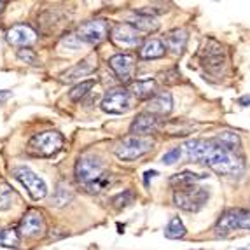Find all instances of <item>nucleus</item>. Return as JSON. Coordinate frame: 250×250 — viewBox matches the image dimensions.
I'll return each instance as SVG.
<instances>
[{
  "mask_svg": "<svg viewBox=\"0 0 250 250\" xmlns=\"http://www.w3.org/2000/svg\"><path fill=\"white\" fill-rule=\"evenodd\" d=\"M208 165L210 170H213L219 175H228V177H234V175H242L243 170H245V163H243L242 156H238L234 150H228L224 147H219L215 144V149L210 154L208 161L205 163Z\"/></svg>",
  "mask_w": 250,
  "mask_h": 250,
  "instance_id": "f257e3e1",
  "label": "nucleus"
},
{
  "mask_svg": "<svg viewBox=\"0 0 250 250\" xmlns=\"http://www.w3.org/2000/svg\"><path fill=\"white\" fill-rule=\"evenodd\" d=\"M28 152L41 158H51L56 156L63 149V135L49 129V131H42L37 133L28 140Z\"/></svg>",
  "mask_w": 250,
  "mask_h": 250,
  "instance_id": "f03ea898",
  "label": "nucleus"
},
{
  "mask_svg": "<svg viewBox=\"0 0 250 250\" xmlns=\"http://www.w3.org/2000/svg\"><path fill=\"white\" fill-rule=\"evenodd\" d=\"M236 229L250 231V210L245 208H228L217 221L215 231L217 236H228Z\"/></svg>",
  "mask_w": 250,
  "mask_h": 250,
  "instance_id": "7ed1b4c3",
  "label": "nucleus"
},
{
  "mask_svg": "<svg viewBox=\"0 0 250 250\" xmlns=\"http://www.w3.org/2000/svg\"><path fill=\"white\" fill-rule=\"evenodd\" d=\"M210 192L208 189L200 188V186H192L189 189H182V191L173 192V203L184 212L196 213L201 208H205V205L208 203Z\"/></svg>",
  "mask_w": 250,
  "mask_h": 250,
  "instance_id": "20e7f679",
  "label": "nucleus"
},
{
  "mask_svg": "<svg viewBox=\"0 0 250 250\" xmlns=\"http://www.w3.org/2000/svg\"><path fill=\"white\" fill-rule=\"evenodd\" d=\"M198 56H200L201 67L208 74H221V70L226 67V62H228L224 47L217 41H213V39H208V41L205 42L203 47L198 53Z\"/></svg>",
  "mask_w": 250,
  "mask_h": 250,
  "instance_id": "39448f33",
  "label": "nucleus"
},
{
  "mask_svg": "<svg viewBox=\"0 0 250 250\" xmlns=\"http://www.w3.org/2000/svg\"><path fill=\"white\" fill-rule=\"evenodd\" d=\"M154 147L152 138L149 137H133L129 135L123 140L119 146L116 147V156L121 161H135L140 159L142 156H146L147 152H150Z\"/></svg>",
  "mask_w": 250,
  "mask_h": 250,
  "instance_id": "423d86ee",
  "label": "nucleus"
},
{
  "mask_svg": "<svg viewBox=\"0 0 250 250\" xmlns=\"http://www.w3.org/2000/svg\"><path fill=\"white\" fill-rule=\"evenodd\" d=\"M104 173V163L98 156H81L79 161L75 163V179L79 184H83L84 188H88L89 184H93L96 179H100Z\"/></svg>",
  "mask_w": 250,
  "mask_h": 250,
  "instance_id": "0eeeda50",
  "label": "nucleus"
},
{
  "mask_svg": "<svg viewBox=\"0 0 250 250\" xmlns=\"http://www.w3.org/2000/svg\"><path fill=\"white\" fill-rule=\"evenodd\" d=\"M13 175H14V179L28 191L32 200L39 201V200H42V198L47 196L46 182H44L34 170H30L28 167H16L13 170Z\"/></svg>",
  "mask_w": 250,
  "mask_h": 250,
  "instance_id": "6e6552de",
  "label": "nucleus"
},
{
  "mask_svg": "<svg viewBox=\"0 0 250 250\" xmlns=\"http://www.w3.org/2000/svg\"><path fill=\"white\" fill-rule=\"evenodd\" d=\"M129 89L126 88H116L107 91V95L102 100V108L104 112L114 114V116H121L126 114L131 108V100H129Z\"/></svg>",
  "mask_w": 250,
  "mask_h": 250,
  "instance_id": "1a4fd4ad",
  "label": "nucleus"
},
{
  "mask_svg": "<svg viewBox=\"0 0 250 250\" xmlns=\"http://www.w3.org/2000/svg\"><path fill=\"white\" fill-rule=\"evenodd\" d=\"M110 41H112L117 47L131 49V47L140 46L142 35H140V32H138L131 23H119V25H116L110 30Z\"/></svg>",
  "mask_w": 250,
  "mask_h": 250,
  "instance_id": "9d476101",
  "label": "nucleus"
},
{
  "mask_svg": "<svg viewBox=\"0 0 250 250\" xmlns=\"http://www.w3.org/2000/svg\"><path fill=\"white\" fill-rule=\"evenodd\" d=\"M108 35V23L105 20H91L86 21L77 28V39L89 46H96Z\"/></svg>",
  "mask_w": 250,
  "mask_h": 250,
  "instance_id": "9b49d317",
  "label": "nucleus"
},
{
  "mask_svg": "<svg viewBox=\"0 0 250 250\" xmlns=\"http://www.w3.org/2000/svg\"><path fill=\"white\" fill-rule=\"evenodd\" d=\"M108 65H110L114 74L117 75V79L121 81L123 84L131 83V79L135 77L137 65H135V58L131 54H128V53L114 54L112 58L108 60Z\"/></svg>",
  "mask_w": 250,
  "mask_h": 250,
  "instance_id": "f8f14e48",
  "label": "nucleus"
},
{
  "mask_svg": "<svg viewBox=\"0 0 250 250\" xmlns=\"http://www.w3.org/2000/svg\"><path fill=\"white\" fill-rule=\"evenodd\" d=\"M46 231L44 217L37 210H28L20 222V233L25 238H41Z\"/></svg>",
  "mask_w": 250,
  "mask_h": 250,
  "instance_id": "ddd939ff",
  "label": "nucleus"
},
{
  "mask_svg": "<svg viewBox=\"0 0 250 250\" xmlns=\"http://www.w3.org/2000/svg\"><path fill=\"white\" fill-rule=\"evenodd\" d=\"M163 128V123L159 117L152 116L149 112L138 114L129 126V133L133 137H149L150 133H156L158 129Z\"/></svg>",
  "mask_w": 250,
  "mask_h": 250,
  "instance_id": "4468645a",
  "label": "nucleus"
},
{
  "mask_svg": "<svg viewBox=\"0 0 250 250\" xmlns=\"http://www.w3.org/2000/svg\"><path fill=\"white\" fill-rule=\"evenodd\" d=\"M37 41V32L28 25H14L7 30V42L14 47H28Z\"/></svg>",
  "mask_w": 250,
  "mask_h": 250,
  "instance_id": "2eb2a0df",
  "label": "nucleus"
},
{
  "mask_svg": "<svg viewBox=\"0 0 250 250\" xmlns=\"http://www.w3.org/2000/svg\"><path fill=\"white\" fill-rule=\"evenodd\" d=\"M184 147H186L189 159L196 163H207L215 149V142L213 140H189Z\"/></svg>",
  "mask_w": 250,
  "mask_h": 250,
  "instance_id": "dca6fc26",
  "label": "nucleus"
},
{
  "mask_svg": "<svg viewBox=\"0 0 250 250\" xmlns=\"http://www.w3.org/2000/svg\"><path fill=\"white\" fill-rule=\"evenodd\" d=\"M173 108V98H171L170 93H158L154 98H150L149 104H147V112L152 114L156 117L168 116Z\"/></svg>",
  "mask_w": 250,
  "mask_h": 250,
  "instance_id": "f3484780",
  "label": "nucleus"
},
{
  "mask_svg": "<svg viewBox=\"0 0 250 250\" xmlns=\"http://www.w3.org/2000/svg\"><path fill=\"white\" fill-rule=\"evenodd\" d=\"M207 179L205 173H194V171H180V173H175V175H171L168 184H170L171 188L175 189V191H182V189H189L192 186H196L200 180Z\"/></svg>",
  "mask_w": 250,
  "mask_h": 250,
  "instance_id": "a211bd4d",
  "label": "nucleus"
},
{
  "mask_svg": "<svg viewBox=\"0 0 250 250\" xmlns=\"http://www.w3.org/2000/svg\"><path fill=\"white\" fill-rule=\"evenodd\" d=\"M129 93L138 98V100H147V98H154L158 95V83L154 79H142L135 81L129 84Z\"/></svg>",
  "mask_w": 250,
  "mask_h": 250,
  "instance_id": "6ab92c4d",
  "label": "nucleus"
},
{
  "mask_svg": "<svg viewBox=\"0 0 250 250\" xmlns=\"http://www.w3.org/2000/svg\"><path fill=\"white\" fill-rule=\"evenodd\" d=\"M165 47L170 51L171 54H175V56H180L188 46V32L186 30H173L170 34L165 37Z\"/></svg>",
  "mask_w": 250,
  "mask_h": 250,
  "instance_id": "aec40b11",
  "label": "nucleus"
},
{
  "mask_svg": "<svg viewBox=\"0 0 250 250\" xmlns=\"http://www.w3.org/2000/svg\"><path fill=\"white\" fill-rule=\"evenodd\" d=\"M93 68H95L93 58H86L81 63H77L75 67L68 68L67 72H63V74L60 75V81H62V83H72V81L79 79V77H86V75H89L93 72Z\"/></svg>",
  "mask_w": 250,
  "mask_h": 250,
  "instance_id": "412c9836",
  "label": "nucleus"
},
{
  "mask_svg": "<svg viewBox=\"0 0 250 250\" xmlns=\"http://www.w3.org/2000/svg\"><path fill=\"white\" fill-rule=\"evenodd\" d=\"M165 53H167V47H165L163 41H159V39H150V41H147L146 44L140 47L138 56L142 60H158V58H163Z\"/></svg>",
  "mask_w": 250,
  "mask_h": 250,
  "instance_id": "4be33fe9",
  "label": "nucleus"
},
{
  "mask_svg": "<svg viewBox=\"0 0 250 250\" xmlns=\"http://www.w3.org/2000/svg\"><path fill=\"white\" fill-rule=\"evenodd\" d=\"M131 25L138 30V32H156L159 28V23L150 16V14L140 13L138 11L133 18H131Z\"/></svg>",
  "mask_w": 250,
  "mask_h": 250,
  "instance_id": "5701e85b",
  "label": "nucleus"
},
{
  "mask_svg": "<svg viewBox=\"0 0 250 250\" xmlns=\"http://www.w3.org/2000/svg\"><path fill=\"white\" fill-rule=\"evenodd\" d=\"M213 142L219 147H224V149H228V150H234V152L242 146L240 137H238L236 133H233V131H222V133H219L213 138Z\"/></svg>",
  "mask_w": 250,
  "mask_h": 250,
  "instance_id": "b1692460",
  "label": "nucleus"
},
{
  "mask_svg": "<svg viewBox=\"0 0 250 250\" xmlns=\"http://www.w3.org/2000/svg\"><path fill=\"white\" fill-rule=\"evenodd\" d=\"M18 200V194L9 184L0 182V212L9 210L14 205V201Z\"/></svg>",
  "mask_w": 250,
  "mask_h": 250,
  "instance_id": "393cba45",
  "label": "nucleus"
},
{
  "mask_svg": "<svg viewBox=\"0 0 250 250\" xmlns=\"http://www.w3.org/2000/svg\"><path fill=\"white\" fill-rule=\"evenodd\" d=\"M186 226H184V222L180 221V217H171L170 222L167 224V228H165V236L168 238V240H179V238L186 236Z\"/></svg>",
  "mask_w": 250,
  "mask_h": 250,
  "instance_id": "a878e982",
  "label": "nucleus"
},
{
  "mask_svg": "<svg viewBox=\"0 0 250 250\" xmlns=\"http://www.w3.org/2000/svg\"><path fill=\"white\" fill-rule=\"evenodd\" d=\"M114 182H116V179H114L112 173H107V171H105L100 179H96L93 184H89L86 189H88V192H91V194H96V192H102V191H105V189H108Z\"/></svg>",
  "mask_w": 250,
  "mask_h": 250,
  "instance_id": "bb28decb",
  "label": "nucleus"
},
{
  "mask_svg": "<svg viewBox=\"0 0 250 250\" xmlns=\"http://www.w3.org/2000/svg\"><path fill=\"white\" fill-rule=\"evenodd\" d=\"M70 200H72L70 189L65 184H60L58 188H56V191H54L53 198H51V205H54V207H65Z\"/></svg>",
  "mask_w": 250,
  "mask_h": 250,
  "instance_id": "cd10ccee",
  "label": "nucleus"
},
{
  "mask_svg": "<svg viewBox=\"0 0 250 250\" xmlns=\"http://www.w3.org/2000/svg\"><path fill=\"white\" fill-rule=\"evenodd\" d=\"M20 245V234L11 228H0V247H16Z\"/></svg>",
  "mask_w": 250,
  "mask_h": 250,
  "instance_id": "c85d7f7f",
  "label": "nucleus"
},
{
  "mask_svg": "<svg viewBox=\"0 0 250 250\" xmlns=\"http://www.w3.org/2000/svg\"><path fill=\"white\" fill-rule=\"evenodd\" d=\"M95 86V81L89 79V81H83L81 84H77V86H74L72 88V91L68 93V98H70L72 102H81L84 98V96L88 95L89 89Z\"/></svg>",
  "mask_w": 250,
  "mask_h": 250,
  "instance_id": "c756f323",
  "label": "nucleus"
},
{
  "mask_svg": "<svg viewBox=\"0 0 250 250\" xmlns=\"http://www.w3.org/2000/svg\"><path fill=\"white\" fill-rule=\"evenodd\" d=\"M163 129H167L170 135H189L192 129V125L186 121H170V123H165L163 125Z\"/></svg>",
  "mask_w": 250,
  "mask_h": 250,
  "instance_id": "7c9ffc66",
  "label": "nucleus"
},
{
  "mask_svg": "<svg viewBox=\"0 0 250 250\" xmlns=\"http://www.w3.org/2000/svg\"><path fill=\"white\" fill-rule=\"evenodd\" d=\"M133 200H135V192L131 191V189H126V191H123V192H119V194H116V196H114L112 200H110V203H112L114 208L123 210V208H126L128 205L133 203Z\"/></svg>",
  "mask_w": 250,
  "mask_h": 250,
  "instance_id": "2f4dec72",
  "label": "nucleus"
},
{
  "mask_svg": "<svg viewBox=\"0 0 250 250\" xmlns=\"http://www.w3.org/2000/svg\"><path fill=\"white\" fill-rule=\"evenodd\" d=\"M180 154H182L180 147H173V149H170L168 152L163 154V158H161L163 165H173V163H177L180 159Z\"/></svg>",
  "mask_w": 250,
  "mask_h": 250,
  "instance_id": "473e14b6",
  "label": "nucleus"
},
{
  "mask_svg": "<svg viewBox=\"0 0 250 250\" xmlns=\"http://www.w3.org/2000/svg\"><path fill=\"white\" fill-rule=\"evenodd\" d=\"M18 58L23 60L25 63H32V65L37 63V56L32 49H20L18 51Z\"/></svg>",
  "mask_w": 250,
  "mask_h": 250,
  "instance_id": "72a5a7b5",
  "label": "nucleus"
},
{
  "mask_svg": "<svg viewBox=\"0 0 250 250\" xmlns=\"http://www.w3.org/2000/svg\"><path fill=\"white\" fill-rule=\"evenodd\" d=\"M13 95V93L9 91V89H2V91H0V105L2 104H5V102L9 100V96Z\"/></svg>",
  "mask_w": 250,
  "mask_h": 250,
  "instance_id": "f704fd0d",
  "label": "nucleus"
},
{
  "mask_svg": "<svg viewBox=\"0 0 250 250\" xmlns=\"http://www.w3.org/2000/svg\"><path fill=\"white\" fill-rule=\"evenodd\" d=\"M158 175V171H146V186H149V179H152V177Z\"/></svg>",
  "mask_w": 250,
  "mask_h": 250,
  "instance_id": "c9c22d12",
  "label": "nucleus"
},
{
  "mask_svg": "<svg viewBox=\"0 0 250 250\" xmlns=\"http://www.w3.org/2000/svg\"><path fill=\"white\" fill-rule=\"evenodd\" d=\"M240 104H242V105L250 104V96H243V98H240Z\"/></svg>",
  "mask_w": 250,
  "mask_h": 250,
  "instance_id": "e433bc0d",
  "label": "nucleus"
},
{
  "mask_svg": "<svg viewBox=\"0 0 250 250\" xmlns=\"http://www.w3.org/2000/svg\"><path fill=\"white\" fill-rule=\"evenodd\" d=\"M4 5H5L4 2H0V11H2V9H4Z\"/></svg>",
  "mask_w": 250,
  "mask_h": 250,
  "instance_id": "4c0bfd02",
  "label": "nucleus"
},
{
  "mask_svg": "<svg viewBox=\"0 0 250 250\" xmlns=\"http://www.w3.org/2000/svg\"><path fill=\"white\" fill-rule=\"evenodd\" d=\"M240 250H249V249H240Z\"/></svg>",
  "mask_w": 250,
  "mask_h": 250,
  "instance_id": "58836bf2",
  "label": "nucleus"
}]
</instances>
